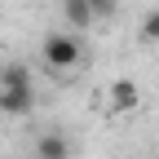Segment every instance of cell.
Segmentation results:
<instances>
[{
	"mask_svg": "<svg viewBox=\"0 0 159 159\" xmlns=\"http://www.w3.org/2000/svg\"><path fill=\"white\" fill-rule=\"evenodd\" d=\"M35 106V84H31V71L22 66V62H13V66H5L0 71V111L5 115H27Z\"/></svg>",
	"mask_w": 159,
	"mask_h": 159,
	"instance_id": "cell-1",
	"label": "cell"
},
{
	"mask_svg": "<svg viewBox=\"0 0 159 159\" xmlns=\"http://www.w3.org/2000/svg\"><path fill=\"white\" fill-rule=\"evenodd\" d=\"M40 57H44L49 71H71V66L84 62V40L75 31H49L40 40Z\"/></svg>",
	"mask_w": 159,
	"mask_h": 159,
	"instance_id": "cell-2",
	"label": "cell"
},
{
	"mask_svg": "<svg viewBox=\"0 0 159 159\" xmlns=\"http://www.w3.org/2000/svg\"><path fill=\"white\" fill-rule=\"evenodd\" d=\"M106 102H111V111H119V115L137 111V106H142V89H137V80H115V84L106 89Z\"/></svg>",
	"mask_w": 159,
	"mask_h": 159,
	"instance_id": "cell-3",
	"label": "cell"
},
{
	"mask_svg": "<svg viewBox=\"0 0 159 159\" xmlns=\"http://www.w3.org/2000/svg\"><path fill=\"white\" fill-rule=\"evenodd\" d=\"M35 159H71L66 133H40L35 137Z\"/></svg>",
	"mask_w": 159,
	"mask_h": 159,
	"instance_id": "cell-4",
	"label": "cell"
},
{
	"mask_svg": "<svg viewBox=\"0 0 159 159\" xmlns=\"http://www.w3.org/2000/svg\"><path fill=\"white\" fill-rule=\"evenodd\" d=\"M62 18H66V27H71V31H84V27L97 22L89 0H62Z\"/></svg>",
	"mask_w": 159,
	"mask_h": 159,
	"instance_id": "cell-5",
	"label": "cell"
},
{
	"mask_svg": "<svg viewBox=\"0 0 159 159\" xmlns=\"http://www.w3.org/2000/svg\"><path fill=\"white\" fill-rule=\"evenodd\" d=\"M142 40H155V44H159V9H150L142 18Z\"/></svg>",
	"mask_w": 159,
	"mask_h": 159,
	"instance_id": "cell-6",
	"label": "cell"
},
{
	"mask_svg": "<svg viewBox=\"0 0 159 159\" xmlns=\"http://www.w3.org/2000/svg\"><path fill=\"white\" fill-rule=\"evenodd\" d=\"M93 5V18H111L115 13V0H89Z\"/></svg>",
	"mask_w": 159,
	"mask_h": 159,
	"instance_id": "cell-7",
	"label": "cell"
}]
</instances>
